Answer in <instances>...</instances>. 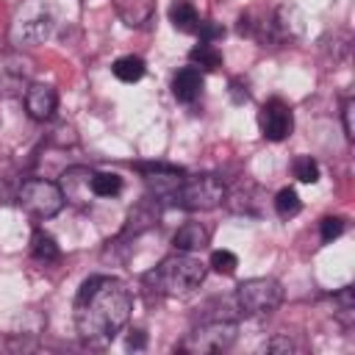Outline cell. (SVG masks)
<instances>
[{
  "label": "cell",
  "mask_w": 355,
  "mask_h": 355,
  "mask_svg": "<svg viewBox=\"0 0 355 355\" xmlns=\"http://www.w3.org/2000/svg\"><path fill=\"white\" fill-rule=\"evenodd\" d=\"M202 92V72L197 67H180L172 75V94L180 103H194Z\"/></svg>",
  "instance_id": "obj_13"
},
{
  "label": "cell",
  "mask_w": 355,
  "mask_h": 355,
  "mask_svg": "<svg viewBox=\"0 0 355 355\" xmlns=\"http://www.w3.org/2000/svg\"><path fill=\"white\" fill-rule=\"evenodd\" d=\"M300 208H302V200H300V194L294 191V189H280L277 194H275V211L283 216V219H288V216H297L300 214Z\"/></svg>",
  "instance_id": "obj_20"
},
{
  "label": "cell",
  "mask_w": 355,
  "mask_h": 355,
  "mask_svg": "<svg viewBox=\"0 0 355 355\" xmlns=\"http://www.w3.org/2000/svg\"><path fill=\"white\" fill-rule=\"evenodd\" d=\"M319 233H322V241L330 244L333 239H338V236L344 233V219H341V216H324V219L319 222Z\"/></svg>",
  "instance_id": "obj_24"
},
{
  "label": "cell",
  "mask_w": 355,
  "mask_h": 355,
  "mask_svg": "<svg viewBox=\"0 0 355 355\" xmlns=\"http://www.w3.org/2000/svg\"><path fill=\"white\" fill-rule=\"evenodd\" d=\"M61 191H64V200L67 202H78V205H86L92 202L89 197L92 194V172L86 166H69L64 175H61Z\"/></svg>",
  "instance_id": "obj_11"
},
{
  "label": "cell",
  "mask_w": 355,
  "mask_h": 355,
  "mask_svg": "<svg viewBox=\"0 0 355 355\" xmlns=\"http://www.w3.org/2000/svg\"><path fill=\"white\" fill-rule=\"evenodd\" d=\"M225 183L216 175H194L183 178L180 186L169 194V200L183 211H211L225 202Z\"/></svg>",
  "instance_id": "obj_4"
},
{
  "label": "cell",
  "mask_w": 355,
  "mask_h": 355,
  "mask_svg": "<svg viewBox=\"0 0 355 355\" xmlns=\"http://www.w3.org/2000/svg\"><path fill=\"white\" fill-rule=\"evenodd\" d=\"M111 3L128 28H141L155 14V0H111Z\"/></svg>",
  "instance_id": "obj_12"
},
{
  "label": "cell",
  "mask_w": 355,
  "mask_h": 355,
  "mask_svg": "<svg viewBox=\"0 0 355 355\" xmlns=\"http://www.w3.org/2000/svg\"><path fill=\"white\" fill-rule=\"evenodd\" d=\"M133 308L130 288L111 275H94L83 280L75 297V327L78 336L92 347H105L128 324Z\"/></svg>",
  "instance_id": "obj_1"
},
{
  "label": "cell",
  "mask_w": 355,
  "mask_h": 355,
  "mask_svg": "<svg viewBox=\"0 0 355 355\" xmlns=\"http://www.w3.org/2000/svg\"><path fill=\"white\" fill-rule=\"evenodd\" d=\"M119 191H122V178L116 172H92L94 197H116Z\"/></svg>",
  "instance_id": "obj_19"
},
{
  "label": "cell",
  "mask_w": 355,
  "mask_h": 355,
  "mask_svg": "<svg viewBox=\"0 0 355 355\" xmlns=\"http://www.w3.org/2000/svg\"><path fill=\"white\" fill-rule=\"evenodd\" d=\"M258 128H261V136L269 139V141L288 139L291 130H294V114H291L288 103H283L280 97L266 100L258 111Z\"/></svg>",
  "instance_id": "obj_8"
},
{
  "label": "cell",
  "mask_w": 355,
  "mask_h": 355,
  "mask_svg": "<svg viewBox=\"0 0 355 355\" xmlns=\"http://www.w3.org/2000/svg\"><path fill=\"white\" fill-rule=\"evenodd\" d=\"M239 336V324L230 319H211L197 324L180 344L183 352H194V355H205V352H222L230 349L233 341Z\"/></svg>",
  "instance_id": "obj_7"
},
{
  "label": "cell",
  "mask_w": 355,
  "mask_h": 355,
  "mask_svg": "<svg viewBox=\"0 0 355 355\" xmlns=\"http://www.w3.org/2000/svg\"><path fill=\"white\" fill-rule=\"evenodd\" d=\"M189 61H191V67H197L200 72H214V69L222 67V53L216 50L214 42H197V44L191 47V53H189Z\"/></svg>",
  "instance_id": "obj_16"
},
{
  "label": "cell",
  "mask_w": 355,
  "mask_h": 355,
  "mask_svg": "<svg viewBox=\"0 0 355 355\" xmlns=\"http://www.w3.org/2000/svg\"><path fill=\"white\" fill-rule=\"evenodd\" d=\"M194 33L200 36V42H216V39L225 36V28L216 25V22H211V19H200V25H197Z\"/></svg>",
  "instance_id": "obj_25"
},
{
  "label": "cell",
  "mask_w": 355,
  "mask_h": 355,
  "mask_svg": "<svg viewBox=\"0 0 355 355\" xmlns=\"http://www.w3.org/2000/svg\"><path fill=\"white\" fill-rule=\"evenodd\" d=\"M53 33V11L44 0H25L11 22V44L31 47L42 44Z\"/></svg>",
  "instance_id": "obj_3"
},
{
  "label": "cell",
  "mask_w": 355,
  "mask_h": 355,
  "mask_svg": "<svg viewBox=\"0 0 355 355\" xmlns=\"http://www.w3.org/2000/svg\"><path fill=\"white\" fill-rule=\"evenodd\" d=\"M144 61L139 58V55H119L116 61H114V67H111V72H114V78L116 80H122V83H136V80H141L144 78Z\"/></svg>",
  "instance_id": "obj_18"
},
{
  "label": "cell",
  "mask_w": 355,
  "mask_h": 355,
  "mask_svg": "<svg viewBox=\"0 0 355 355\" xmlns=\"http://www.w3.org/2000/svg\"><path fill=\"white\" fill-rule=\"evenodd\" d=\"M230 100L236 103V105H241V103H247L250 100V92H247V86H241V80L236 78V80H230Z\"/></svg>",
  "instance_id": "obj_27"
},
{
  "label": "cell",
  "mask_w": 355,
  "mask_h": 355,
  "mask_svg": "<svg viewBox=\"0 0 355 355\" xmlns=\"http://www.w3.org/2000/svg\"><path fill=\"white\" fill-rule=\"evenodd\" d=\"M31 255H33L36 261H42V263H50V261H58L61 250H58L55 239H53L47 230L36 227L33 236H31Z\"/></svg>",
  "instance_id": "obj_17"
},
{
  "label": "cell",
  "mask_w": 355,
  "mask_h": 355,
  "mask_svg": "<svg viewBox=\"0 0 355 355\" xmlns=\"http://www.w3.org/2000/svg\"><path fill=\"white\" fill-rule=\"evenodd\" d=\"M17 202L33 219H50L64 208L67 200H64V191L58 183H53L47 178H28L17 189Z\"/></svg>",
  "instance_id": "obj_5"
},
{
  "label": "cell",
  "mask_w": 355,
  "mask_h": 355,
  "mask_svg": "<svg viewBox=\"0 0 355 355\" xmlns=\"http://www.w3.org/2000/svg\"><path fill=\"white\" fill-rule=\"evenodd\" d=\"M169 22H172V28L180 31V33H194L197 25H200V14H197V8L191 6V0H175V3L169 6Z\"/></svg>",
  "instance_id": "obj_15"
},
{
  "label": "cell",
  "mask_w": 355,
  "mask_h": 355,
  "mask_svg": "<svg viewBox=\"0 0 355 355\" xmlns=\"http://www.w3.org/2000/svg\"><path fill=\"white\" fill-rule=\"evenodd\" d=\"M125 344H128V349H144L147 347V333L144 330H130Z\"/></svg>",
  "instance_id": "obj_29"
},
{
  "label": "cell",
  "mask_w": 355,
  "mask_h": 355,
  "mask_svg": "<svg viewBox=\"0 0 355 355\" xmlns=\"http://www.w3.org/2000/svg\"><path fill=\"white\" fill-rule=\"evenodd\" d=\"M291 172L300 183H316L319 180V164L311 155H297L291 164Z\"/></svg>",
  "instance_id": "obj_21"
},
{
  "label": "cell",
  "mask_w": 355,
  "mask_h": 355,
  "mask_svg": "<svg viewBox=\"0 0 355 355\" xmlns=\"http://www.w3.org/2000/svg\"><path fill=\"white\" fill-rule=\"evenodd\" d=\"M283 302V286L272 277H250L236 288V305L244 316H266Z\"/></svg>",
  "instance_id": "obj_6"
},
{
  "label": "cell",
  "mask_w": 355,
  "mask_h": 355,
  "mask_svg": "<svg viewBox=\"0 0 355 355\" xmlns=\"http://www.w3.org/2000/svg\"><path fill=\"white\" fill-rule=\"evenodd\" d=\"M58 108V94L53 86L47 83H28L25 86V111L31 114V119L44 122L55 114Z\"/></svg>",
  "instance_id": "obj_10"
},
{
  "label": "cell",
  "mask_w": 355,
  "mask_h": 355,
  "mask_svg": "<svg viewBox=\"0 0 355 355\" xmlns=\"http://www.w3.org/2000/svg\"><path fill=\"white\" fill-rule=\"evenodd\" d=\"M208 266H211L216 275H233L236 266H239V258H236L230 250H214L211 258H208Z\"/></svg>",
  "instance_id": "obj_22"
},
{
  "label": "cell",
  "mask_w": 355,
  "mask_h": 355,
  "mask_svg": "<svg viewBox=\"0 0 355 355\" xmlns=\"http://www.w3.org/2000/svg\"><path fill=\"white\" fill-rule=\"evenodd\" d=\"M136 169L144 175V183L155 191V197H166V200L183 180V169L169 164H136Z\"/></svg>",
  "instance_id": "obj_9"
},
{
  "label": "cell",
  "mask_w": 355,
  "mask_h": 355,
  "mask_svg": "<svg viewBox=\"0 0 355 355\" xmlns=\"http://www.w3.org/2000/svg\"><path fill=\"white\" fill-rule=\"evenodd\" d=\"M208 266L194 252H175L144 275L147 288L164 297H186L205 280Z\"/></svg>",
  "instance_id": "obj_2"
},
{
  "label": "cell",
  "mask_w": 355,
  "mask_h": 355,
  "mask_svg": "<svg viewBox=\"0 0 355 355\" xmlns=\"http://www.w3.org/2000/svg\"><path fill=\"white\" fill-rule=\"evenodd\" d=\"M352 114H355V100H352V97H347V100H344V105H341V119H344V133H347V139H349V141L355 139Z\"/></svg>",
  "instance_id": "obj_26"
},
{
  "label": "cell",
  "mask_w": 355,
  "mask_h": 355,
  "mask_svg": "<svg viewBox=\"0 0 355 355\" xmlns=\"http://www.w3.org/2000/svg\"><path fill=\"white\" fill-rule=\"evenodd\" d=\"M208 239H211V236H208V227H205V225H200V222H186V225H180L178 233L172 236V244H175L178 252H200V250H205Z\"/></svg>",
  "instance_id": "obj_14"
},
{
  "label": "cell",
  "mask_w": 355,
  "mask_h": 355,
  "mask_svg": "<svg viewBox=\"0 0 355 355\" xmlns=\"http://www.w3.org/2000/svg\"><path fill=\"white\" fill-rule=\"evenodd\" d=\"M266 349H269V352H280V349H283V352H291V349H297V347H294V341H291L288 336H277V338H272V341L266 344Z\"/></svg>",
  "instance_id": "obj_28"
},
{
  "label": "cell",
  "mask_w": 355,
  "mask_h": 355,
  "mask_svg": "<svg viewBox=\"0 0 355 355\" xmlns=\"http://www.w3.org/2000/svg\"><path fill=\"white\" fill-rule=\"evenodd\" d=\"M336 316H338L347 327H349L352 319H355V297H352V288H349V286L336 294Z\"/></svg>",
  "instance_id": "obj_23"
}]
</instances>
